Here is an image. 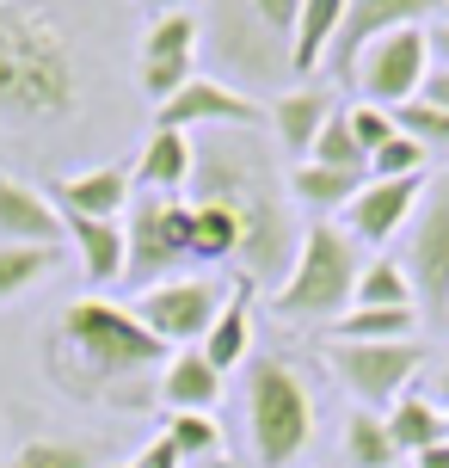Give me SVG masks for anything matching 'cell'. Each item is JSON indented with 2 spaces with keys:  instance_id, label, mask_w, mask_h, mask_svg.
<instances>
[{
  "instance_id": "cell-9",
  "label": "cell",
  "mask_w": 449,
  "mask_h": 468,
  "mask_svg": "<svg viewBox=\"0 0 449 468\" xmlns=\"http://www.w3.org/2000/svg\"><path fill=\"white\" fill-rule=\"evenodd\" d=\"M222 303H228V290L210 283V278H166V283H148L130 314H136L154 339L185 346V339H204V333L215 327Z\"/></svg>"
},
{
  "instance_id": "cell-43",
  "label": "cell",
  "mask_w": 449,
  "mask_h": 468,
  "mask_svg": "<svg viewBox=\"0 0 449 468\" xmlns=\"http://www.w3.org/2000/svg\"><path fill=\"white\" fill-rule=\"evenodd\" d=\"M444 438H449V407H444Z\"/></svg>"
},
{
  "instance_id": "cell-41",
  "label": "cell",
  "mask_w": 449,
  "mask_h": 468,
  "mask_svg": "<svg viewBox=\"0 0 449 468\" xmlns=\"http://www.w3.org/2000/svg\"><path fill=\"white\" fill-rule=\"evenodd\" d=\"M148 13H154V19H161V13H179V0H142Z\"/></svg>"
},
{
  "instance_id": "cell-35",
  "label": "cell",
  "mask_w": 449,
  "mask_h": 468,
  "mask_svg": "<svg viewBox=\"0 0 449 468\" xmlns=\"http://www.w3.org/2000/svg\"><path fill=\"white\" fill-rule=\"evenodd\" d=\"M345 123H351V136L363 154H376V148H388V142L401 136V123H394V112H381V105H351L345 112Z\"/></svg>"
},
{
  "instance_id": "cell-28",
  "label": "cell",
  "mask_w": 449,
  "mask_h": 468,
  "mask_svg": "<svg viewBox=\"0 0 449 468\" xmlns=\"http://www.w3.org/2000/svg\"><path fill=\"white\" fill-rule=\"evenodd\" d=\"M105 450L93 438H31L6 456V468H99Z\"/></svg>"
},
{
  "instance_id": "cell-34",
  "label": "cell",
  "mask_w": 449,
  "mask_h": 468,
  "mask_svg": "<svg viewBox=\"0 0 449 468\" xmlns=\"http://www.w3.org/2000/svg\"><path fill=\"white\" fill-rule=\"evenodd\" d=\"M425 154L431 148H419L412 136H394L388 148L370 154V179H412V173H425Z\"/></svg>"
},
{
  "instance_id": "cell-45",
  "label": "cell",
  "mask_w": 449,
  "mask_h": 468,
  "mask_svg": "<svg viewBox=\"0 0 449 468\" xmlns=\"http://www.w3.org/2000/svg\"><path fill=\"white\" fill-rule=\"evenodd\" d=\"M123 468H130V463H123Z\"/></svg>"
},
{
  "instance_id": "cell-39",
  "label": "cell",
  "mask_w": 449,
  "mask_h": 468,
  "mask_svg": "<svg viewBox=\"0 0 449 468\" xmlns=\"http://www.w3.org/2000/svg\"><path fill=\"white\" fill-rule=\"evenodd\" d=\"M425 37H431V69H449V19H437Z\"/></svg>"
},
{
  "instance_id": "cell-25",
  "label": "cell",
  "mask_w": 449,
  "mask_h": 468,
  "mask_svg": "<svg viewBox=\"0 0 449 468\" xmlns=\"http://www.w3.org/2000/svg\"><path fill=\"white\" fill-rule=\"evenodd\" d=\"M222 259H240V222L235 210L222 204H191V265H222Z\"/></svg>"
},
{
  "instance_id": "cell-3",
  "label": "cell",
  "mask_w": 449,
  "mask_h": 468,
  "mask_svg": "<svg viewBox=\"0 0 449 468\" xmlns=\"http://www.w3.org/2000/svg\"><path fill=\"white\" fill-rule=\"evenodd\" d=\"M49 370L62 382H74L80 395H99L111 382L166 370V339H154L130 308L87 296L62 314V357H49Z\"/></svg>"
},
{
  "instance_id": "cell-27",
  "label": "cell",
  "mask_w": 449,
  "mask_h": 468,
  "mask_svg": "<svg viewBox=\"0 0 449 468\" xmlns=\"http://www.w3.org/2000/svg\"><path fill=\"white\" fill-rule=\"evenodd\" d=\"M351 308H419L412 303V278H406L401 259H363V278H357Z\"/></svg>"
},
{
  "instance_id": "cell-31",
  "label": "cell",
  "mask_w": 449,
  "mask_h": 468,
  "mask_svg": "<svg viewBox=\"0 0 449 468\" xmlns=\"http://www.w3.org/2000/svg\"><path fill=\"white\" fill-rule=\"evenodd\" d=\"M314 166H339V173H370V154L357 148L351 136V123H345V112H332L327 117V130L314 136V154H308Z\"/></svg>"
},
{
  "instance_id": "cell-44",
  "label": "cell",
  "mask_w": 449,
  "mask_h": 468,
  "mask_svg": "<svg viewBox=\"0 0 449 468\" xmlns=\"http://www.w3.org/2000/svg\"><path fill=\"white\" fill-rule=\"evenodd\" d=\"M0 6H19V0H0Z\"/></svg>"
},
{
  "instance_id": "cell-23",
  "label": "cell",
  "mask_w": 449,
  "mask_h": 468,
  "mask_svg": "<svg viewBox=\"0 0 449 468\" xmlns=\"http://www.w3.org/2000/svg\"><path fill=\"white\" fill-rule=\"evenodd\" d=\"M363 186H370V173H339V166H314V161H302L296 173H289V197H296V204H308L314 216L345 210Z\"/></svg>"
},
{
  "instance_id": "cell-20",
  "label": "cell",
  "mask_w": 449,
  "mask_h": 468,
  "mask_svg": "<svg viewBox=\"0 0 449 468\" xmlns=\"http://www.w3.org/2000/svg\"><path fill=\"white\" fill-rule=\"evenodd\" d=\"M345 6L351 0H302V19L289 31V74L308 87V74L327 69V49L339 37V25H345Z\"/></svg>"
},
{
  "instance_id": "cell-7",
  "label": "cell",
  "mask_w": 449,
  "mask_h": 468,
  "mask_svg": "<svg viewBox=\"0 0 449 468\" xmlns=\"http://www.w3.org/2000/svg\"><path fill=\"white\" fill-rule=\"evenodd\" d=\"M320 364L357 395V407L381 413V407H394L412 388V376L425 370V346L419 339H381V346L332 339V346H320Z\"/></svg>"
},
{
  "instance_id": "cell-32",
  "label": "cell",
  "mask_w": 449,
  "mask_h": 468,
  "mask_svg": "<svg viewBox=\"0 0 449 468\" xmlns=\"http://www.w3.org/2000/svg\"><path fill=\"white\" fill-rule=\"evenodd\" d=\"M166 444L179 450V456H222V425H215V413H172V425H166Z\"/></svg>"
},
{
  "instance_id": "cell-24",
  "label": "cell",
  "mask_w": 449,
  "mask_h": 468,
  "mask_svg": "<svg viewBox=\"0 0 449 468\" xmlns=\"http://www.w3.org/2000/svg\"><path fill=\"white\" fill-rule=\"evenodd\" d=\"M246 351H253V314H246V283H240L235 296L222 303V314H215V327L204 333V357H210L215 370L228 376L235 364H246Z\"/></svg>"
},
{
  "instance_id": "cell-19",
  "label": "cell",
  "mask_w": 449,
  "mask_h": 468,
  "mask_svg": "<svg viewBox=\"0 0 449 468\" xmlns=\"http://www.w3.org/2000/svg\"><path fill=\"white\" fill-rule=\"evenodd\" d=\"M136 191H161V197H179L191 186V173H197V148H191L185 130H161L154 123V136L142 142V154H136Z\"/></svg>"
},
{
  "instance_id": "cell-38",
  "label": "cell",
  "mask_w": 449,
  "mask_h": 468,
  "mask_svg": "<svg viewBox=\"0 0 449 468\" xmlns=\"http://www.w3.org/2000/svg\"><path fill=\"white\" fill-rule=\"evenodd\" d=\"M419 99H425V105H444V112H449V69H431V74H425V87H419Z\"/></svg>"
},
{
  "instance_id": "cell-1",
  "label": "cell",
  "mask_w": 449,
  "mask_h": 468,
  "mask_svg": "<svg viewBox=\"0 0 449 468\" xmlns=\"http://www.w3.org/2000/svg\"><path fill=\"white\" fill-rule=\"evenodd\" d=\"M197 197L235 210L240 222V283L253 290H277L296 265L302 229L289 222V179H277V166L259 142H204L197 148Z\"/></svg>"
},
{
  "instance_id": "cell-21",
  "label": "cell",
  "mask_w": 449,
  "mask_h": 468,
  "mask_svg": "<svg viewBox=\"0 0 449 468\" xmlns=\"http://www.w3.org/2000/svg\"><path fill=\"white\" fill-rule=\"evenodd\" d=\"M161 400L172 413H210L222 400V370L204 351H179V357H166V370H161Z\"/></svg>"
},
{
  "instance_id": "cell-37",
  "label": "cell",
  "mask_w": 449,
  "mask_h": 468,
  "mask_svg": "<svg viewBox=\"0 0 449 468\" xmlns=\"http://www.w3.org/2000/svg\"><path fill=\"white\" fill-rule=\"evenodd\" d=\"M179 463H185V456H179V450L166 444V438H154V444H148V450H142V456H136L130 468H179Z\"/></svg>"
},
{
  "instance_id": "cell-15",
  "label": "cell",
  "mask_w": 449,
  "mask_h": 468,
  "mask_svg": "<svg viewBox=\"0 0 449 468\" xmlns=\"http://www.w3.org/2000/svg\"><path fill=\"white\" fill-rule=\"evenodd\" d=\"M130 197H136V173L118 166V161L87 166V173H68V179L49 186V204H56L62 216H93V222H123Z\"/></svg>"
},
{
  "instance_id": "cell-40",
  "label": "cell",
  "mask_w": 449,
  "mask_h": 468,
  "mask_svg": "<svg viewBox=\"0 0 449 468\" xmlns=\"http://www.w3.org/2000/svg\"><path fill=\"white\" fill-rule=\"evenodd\" d=\"M412 468H449V438H444V444H431V450H419Z\"/></svg>"
},
{
  "instance_id": "cell-17",
  "label": "cell",
  "mask_w": 449,
  "mask_h": 468,
  "mask_svg": "<svg viewBox=\"0 0 449 468\" xmlns=\"http://www.w3.org/2000/svg\"><path fill=\"white\" fill-rule=\"evenodd\" d=\"M62 234L74 240L80 271H87V283H93V290H105V283H123V271H130V240H123V222L62 216Z\"/></svg>"
},
{
  "instance_id": "cell-6",
  "label": "cell",
  "mask_w": 449,
  "mask_h": 468,
  "mask_svg": "<svg viewBox=\"0 0 449 468\" xmlns=\"http://www.w3.org/2000/svg\"><path fill=\"white\" fill-rule=\"evenodd\" d=\"M123 240H130V271L123 278L148 290V283L185 278L191 265V204L161 197V191H136L130 216H123Z\"/></svg>"
},
{
  "instance_id": "cell-5",
  "label": "cell",
  "mask_w": 449,
  "mask_h": 468,
  "mask_svg": "<svg viewBox=\"0 0 449 468\" xmlns=\"http://www.w3.org/2000/svg\"><path fill=\"white\" fill-rule=\"evenodd\" d=\"M246 431L259 468H289L314 438V395L289 357H253L246 370Z\"/></svg>"
},
{
  "instance_id": "cell-33",
  "label": "cell",
  "mask_w": 449,
  "mask_h": 468,
  "mask_svg": "<svg viewBox=\"0 0 449 468\" xmlns=\"http://www.w3.org/2000/svg\"><path fill=\"white\" fill-rule=\"evenodd\" d=\"M394 123H401V136H412L419 148H449V112H444V105L412 99V105L394 112Z\"/></svg>"
},
{
  "instance_id": "cell-18",
  "label": "cell",
  "mask_w": 449,
  "mask_h": 468,
  "mask_svg": "<svg viewBox=\"0 0 449 468\" xmlns=\"http://www.w3.org/2000/svg\"><path fill=\"white\" fill-rule=\"evenodd\" d=\"M339 112V99L327 93V87H289V93L271 99V136H277V148H289V154H314V136L327 130V117Z\"/></svg>"
},
{
  "instance_id": "cell-36",
  "label": "cell",
  "mask_w": 449,
  "mask_h": 468,
  "mask_svg": "<svg viewBox=\"0 0 449 468\" xmlns=\"http://www.w3.org/2000/svg\"><path fill=\"white\" fill-rule=\"evenodd\" d=\"M246 13H253L271 37L289 44V31H296V19H302V0H246Z\"/></svg>"
},
{
  "instance_id": "cell-29",
  "label": "cell",
  "mask_w": 449,
  "mask_h": 468,
  "mask_svg": "<svg viewBox=\"0 0 449 468\" xmlns=\"http://www.w3.org/2000/svg\"><path fill=\"white\" fill-rule=\"evenodd\" d=\"M345 456H351V468H394L401 450L388 438V420L370 413V407H357L351 420H345Z\"/></svg>"
},
{
  "instance_id": "cell-42",
  "label": "cell",
  "mask_w": 449,
  "mask_h": 468,
  "mask_svg": "<svg viewBox=\"0 0 449 468\" xmlns=\"http://www.w3.org/2000/svg\"><path fill=\"white\" fill-rule=\"evenodd\" d=\"M437 395L449 400V357H444V364H437Z\"/></svg>"
},
{
  "instance_id": "cell-10",
  "label": "cell",
  "mask_w": 449,
  "mask_h": 468,
  "mask_svg": "<svg viewBox=\"0 0 449 468\" xmlns=\"http://www.w3.org/2000/svg\"><path fill=\"white\" fill-rule=\"evenodd\" d=\"M406 278H412V303H425L431 314H449V179L425 197V210L412 216Z\"/></svg>"
},
{
  "instance_id": "cell-8",
  "label": "cell",
  "mask_w": 449,
  "mask_h": 468,
  "mask_svg": "<svg viewBox=\"0 0 449 468\" xmlns=\"http://www.w3.org/2000/svg\"><path fill=\"white\" fill-rule=\"evenodd\" d=\"M425 74H431V37H425V25H401V31L376 37V44L357 56L351 80H357V93H363V105L401 112V105L419 99Z\"/></svg>"
},
{
  "instance_id": "cell-26",
  "label": "cell",
  "mask_w": 449,
  "mask_h": 468,
  "mask_svg": "<svg viewBox=\"0 0 449 468\" xmlns=\"http://www.w3.org/2000/svg\"><path fill=\"white\" fill-rule=\"evenodd\" d=\"M412 333H419V308H345L332 321V339H357V346L412 339Z\"/></svg>"
},
{
  "instance_id": "cell-16",
  "label": "cell",
  "mask_w": 449,
  "mask_h": 468,
  "mask_svg": "<svg viewBox=\"0 0 449 468\" xmlns=\"http://www.w3.org/2000/svg\"><path fill=\"white\" fill-rule=\"evenodd\" d=\"M62 210L49 191L25 186L19 173H0V247H56L62 253Z\"/></svg>"
},
{
  "instance_id": "cell-30",
  "label": "cell",
  "mask_w": 449,
  "mask_h": 468,
  "mask_svg": "<svg viewBox=\"0 0 449 468\" xmlns=\"http://www.w3.org/2000/svg\"><path fill=\"white\" fill-rule=\"evenodd\" d=\"M49 271H56V247H0V303H19Z\"/></svg>"
},
{
  "instance_id": "cell-12",
  "label": "cell",
  "mask_w": 449,
  "mask_h": 468,
  "mask_svg": "<svg viewBox=\"0 0 449 468\" xmlns=\"http://www.w3.org/2000/svg\"><path fill=\"white\" fill-rule=\"evenodd\" d=\"M191 62H197V19H191L185 6H179V13H161V19L142 31V69H136L142 93L154 99V105H166V99L197 74Z\"/></svg>"
},
{
  "instance_id": "cell-14",
  "label": "cell",
  "mask_w": 449,
  "mask_h": 468,
  "mask_svg": "<svg viewBox=\"0 0 449 468\" xmlns=\"http://www.w3.org/2000/svg\"><path fill=\"white\" fill-rule=\"evenodd\" d=\"M154 123H161V130H185V136L197 130V123H222V130H235V123H259V105L240 93V87H228V80L191 74L185 87L154 112Z\"/></svg>"
},
{
  "instance_id": "cell-11",
  "label": "cell",
  "mask_w": 449,
  "mask_h": 468,
  "mask_svg": "<svg viewBox=\"0 0 449 468\" xmlns=\"http://www.w3.org/2000/svg\"><path fill=\"white\" fill-rule=\"evenodd\" d=\"M444 6L449 0H351V6H345V25H339V37H332V49H327V74L351 80L357 56L376 44V37L401 31V25H425L431 13H444Z\"/></svg>"
},
{
  "instance_id": "cell-13",
  "label": "cell",
  "mask_w": 449,
  "mask_h": 468,
  "mask_svg": "<svg viewBox=\"0 0 449 468\" xmlns=\"http://www.w3.org/2000/svg\"><path fill=\"white\" fill-rule=\"evenodd\" d=\"M419 197H425V173H412V179H370L345 204V222L339 229L351 234V240H363V247H381V240H394L412 222Z\"/></svg>"
},
{
  "instance_id": "cell-4",
  "label": "cell",
  "mask_w": 449,
  "mask_h": 468,
  "mask_svg": "<svg viewBox=\"0 0 449 468\" xmlns=\"http://www.w3.org/2000/svg\"><path fill=\"white\" fill-rule=\"evenodd\" d=\"M357 278H363V247L339 222H308L302 229V247H296V265L289 278L271 290V303L284 321H339L357 296Z\"/></svg>"
},
{
  "instance_id": "cell-22",
  "label": "cell",
  "mask_w": 449,
  "mask_h": 468,
  "mask_svg": "<svg viewBox=\"0 0 449 468\" xmlns=\"http://www.w3.org/2000/svg\"><path fill=\"white\" fill-rule=\"evenodd\" d=\"M381 420H388V438H394L401 456H419V450L444 444V407H437L431 395H419V388H406Z\"/></svg>"
},
{
  "instance_id": "cell-2",
  "label": "cell",
  "mask_w": 449,
  "mask_h": 468,
  "mask_svg": "<svg viewBox=\"0 0 449 468\" xmlns=\"http://www.w3.org/2000/svg\"><path fill=\"white\" fill-rule=\"evenodd\" d=\"M74 93H80V74H74L68 31L37 0L0 6V117L49 123L74 112Z\"/></svg>"
}]
</instances>
